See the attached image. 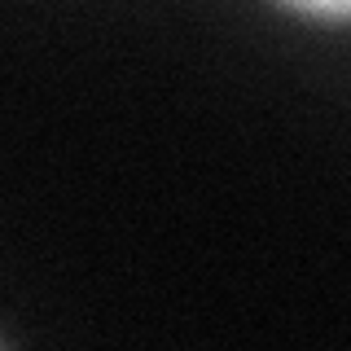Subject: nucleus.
Segmentation results:
<instances>
[{
	"label": "nucleus",
	"instance_id": "f257e3e1",
	"mask_svg": "<svg viewBox=\"0 0 351 351\" xmlns=\"http://www.w3.org/2000/svg\"><path fill=\"white\" fill-rule=\"evenodd\" d=\"M281 5L299 9L307 18H325V22H351V0H281Z\"/></svg>",
	"mask_w": 351,
	"mask_h": 351
}]
</instances>
